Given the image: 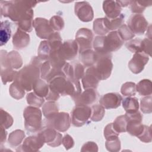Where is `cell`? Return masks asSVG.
<instances>
[{
	"mask_svg": "<svg viewBox=\"0 0 152 152\" xmlns=\"http://www.w3.org/2000/svg\"><path fill=\"white\" fill-rule=\"evenodd\" d=\"M60 97V94L54 93L50 90L49 91L48 95L46 96V99L49 101H56Z\"/></svg>",
	"mask_w": 152,
	"mask_h": 152,
	"instance_id": "obj_56",
	"label": "cell"
},
{
	"mask_svg": "<svg viewBox=\"0 0 152 152\" xmlns=\"http://www.w3.org/2000/svg\"><path fill=\"white\" fill-rule=\"evenodd\" d=\"M148 22L141 14L131 15L128 21V27L134 33L138 35L143 34L148 28Z\"/></svg>",
	"mask_w": 152,
	"mask_h": 152,
	"instance_id": "obj_11",
	"label": "cell"
},
{
	"mask_svg": "<svg viewBox=\"0 0 152 152\" xmlns=\"http://www.w3.org/2000/svg\"><path fill=\"white\" fill-rule=\"evenodd\" d=\"M93 31L96 34L99 36H105L109 32V30L104 25L103 18H96L94 21Z\"/></svg>",
	"mask_w": 152,
	"mask_h": 152,
	"instance_id": "obj_40",
	"label": "cell"
},
{
	"mask_svg": "<svg viewBox=\"0 0 152 152\" xmlns=\"http://www.w3.org/2000/svg\"><path fill=\"white\" fill-rule=\"evenodd\" d=\"M103 10L106 14V17L109 19H113L120 15L122 8L116 1L108 0L103 1Z\"/></svg>",
	"mask_w": 152,
	"mask_h": 152,
	"instance_id": "obj_23",
	"label": "cell"
},
{
	"mask_svg": "<svg viewBox=\"0 0 152 152\" xmlns=\"http://www.w3.org/2000/svg\"><path fill=\"white\" fill-rule=\"evenodd\" d=\"M48 42L51 48V52L59 50L62 45V39L58 32H53L48 39Z\"/></svg>",
	"mask_w": 152,
	"mask_h": 152,
	"instance_id": "obj_39",
	"label": "cell"
},
{
	"mask_svg": "<svg viewBox=\"0 0 152 152\" xmlns=\"http://www.w3.org/2000/svg\"><path fill=\"white\" fill-rule=\"evenodd\" d=\"M33 89V92L37 96L42 97H46L49 93V87L48 83L43 80L39 78L34 83Z\"/></svg>",
	"mask_w": 152,
	"mask_h": 152,
	"instance_id": "obj_29",
	"label": "cell"
},
{
	"mask_svg": "<svg viewBox=\"0 0 152 152\" xmlns=\"http://www.w3.org/2000/svg\"><path fill=\"white\" fill-rule=\"evenodd\" d=\"M7 132L5 131V129L1 126V138H0V141H1V144L2 145L4 142H5L6 141V138H7Z\"/></svg>",
	"mask_w": 152,
	"mask_h": 152,
	"instance_id": "obj_57",
	"label": "cell"
},
{
	"mask_svg": "<svg viewBox=\"0 0 152 152\" xmlns=\"http://www.w3.org/2000/svg\"><path fill=\"white\" fill-rule=\"evenodd\" d=\"M62 144L66 150H69L73 147L74 145V141L72 137L68 134H66L62 140Z\"/></svg>",
	"mask_w": 152,
	"mask_h": 152,
	"instance_id": "obj_55",
	"label": "cell"
},
{
	"mask_svg": "<svg viewBox=\"0 0 152 152\" xmlns=\"http://www.w3.org/2000/svg\"><path fill=\"white\" fill-rule=\"evenodd\" d=\"M23 65V59L21 55L16 51L7 53L6 50H1V69L12 68L18 69Z\"/></svg>",
	"mask_w": 152,
	"mask_h": 152,
	"instance_id": "obj_7",
	"label": "cell"
},
{
	"mask_svg": "<svg viewBox=\"0 0 152 152\" xmlns=\"http://www.w3.org/2000/svg\"><path fill=\"white\" fill-rule=\"evenodd\" d=\"M26 99L28 104L37 107H41L45 102L43 97L37 96L34 92L28 93L26 96Z\"/></svg>",
	"mask_w": 152,
	"mask_h": 152,
	"instance_id": "obj_43",
	"label": "cell"
},
{
	"mask_svg": "<svg viewBox=\"0 0 152 152\" xmlns=\"http://www.w3.org/2000/svg\"><path fill=\"white\" fill-rule=\"evenodd\" d=\"M33 10H29L18 22V28L26 32L32 31L33 27Z\"/></svg>",
	"mask_w": 152,
	"mask_h": 152,
	"instance_id": "obj_26",
	"label": "cell"
},
{
	"mask_svg": "<svg viewBox=\"0 0 152 152\" xmlns=\"http://www.w3.org/2000/svg\"><path fill=\"white\" fill-rule=\"evenodd\" d=\"M136 84L133 82H126L122 84L121 92L125 96H132L136 94Z\"/></svg>",
	"mask_w": 152,
	"mask_h": 152,
	"instance_id": "obj_44",
	"label": "cell"
},
{
	"mask_svg": "<svg viewBox=\"0 0 152 152\" xmlns=\"http://www.w3.org/2000/svg\"><path fill=\"white\" fill-rule=\"evenodd\" d=\"M151 90V82L150 80H142L136 85V91L141 96H150Z\"/></svg>",
	"mask_w": 152,
	"mask_h": 152,
	"instance_id": "obj_33",
	"label": "cell"
},
{
	"mask_svg": "<svg viewBox=\"0 0 152 152\" xmlns=\"http://www.w3.org/2000/svg\"><path fill=\"white\" fill-rule=\"evenodd\" d=\"M151 1H131L130 8L132 12L135 14H141L145 9L147 7L151 5Z\"/></svg>",
	"mask_w": 152,
	"mask_h": 152,
	"instance_id": "obj_36",
	"label": "cell"
},
{
	"mask_svg": "<svg viewBox=\"0 0 152 152\" xmlns=\"http://www.w3.org/2000/svg\"><path fill=\"white\" fill-rule=\"evenodd\" d=\"M17 72L14 69L7 68L1 69V80L4 84H6L8 82H11L14 80Z\"/></svg>",
	"mask_w": 152,
	"mask_h": 152,
	"instance_id": "obj_42",
	"label": "cell"
},
{
	"mask_svg": "<svg viewBox=\"0 0 152 152\" xmlns=\"http://www.w3.org/2000/svg\"><path fill=\"white\" fill-rule=\"evenodd\" d=\"M51 50V48L48 40L42 41L40 42L39 46L38 56L44 61H47L49 58Z\"/></svg>",
	"mask_w": 152,
	"mask_h": 152,
	"instance_id": "obj_35",
	"label": "cell"
},
{
	"mask_svg": "<svg viewBox=\"0 0 152 152\" xmlns=\"http://www.w3.org/2000/svg\"><path fill=\"white\" fill-rule=\"evenodd\" d=\"M78 51V46L74 40H68L62 43L58 50L59 56L64 61H70L75 58Z\"/></svg>",
	"mask_w": 152,
	"mask_h": 152,
	"instance_id": "obj_13",
	"label": "cell"
},
{
	"mask_svg": "<svg viewBox=\"0 0 152 152\" xmlns=\"http://www.w3.org/2000/svg\"><path fill=\"white\" fill-rule=\"evenodd\" d=\"M81 151H98V146L93 141H88L85 143L81 149Z\"/></svg>",
	"mask_w": 152,
	"mask_h": 152,
	"instance_id": "obj_53",
	"label": "cell"
},
{
	"mask_svg": "<svg viewBox=\"0 0 152 152\" xmlns=\"http://www.w3.org/2000/svg\"><path fill=\"white\" fill-rule=\"evenodd\" d=\"M125 15L124 14H121L119 16L113 19H109L107 17L103 18V21L106 27L110 31H115L116 29L119 28L124 23Z\"/></svg>",
	"mask_w": 152,
	"mask_h": 152,
	"instance_id": "obj_30",
	"label": "cell"
},
{
	"mask_svg": "<svg viewBox=\"0 0 152 152\" xmlns=\"http://www.w3.org/2000/svg\"><path fill=\"white\" fill-rule=\"evenodd\" d=\"M105 146L107 150L111 152H117L121 149V141L118 137L110 140H106Z\"/></svg>",
	"mask_w": 152,
	"mask_h": 152,
	"instance_id": "obj_49",
	"label": "cell"
},
{
	"mask_svg": "<svg viewBox=\"0 0 152 152\" xmlns=\"http://www.w3.org/2000/svg\"><path fill=\"white\" fill-rule=\"evenodd\" d=\"M97 95L98 93L95 89L87 88L72 99L76 105L88 106V104H92L96 101Z\"/></svg>",
	"mask_w": 152,
	"mask_h": 152,
	"instance_id": "obj_19",
	"label": "cell"
},
{
	"mask_svg": "<svg viewBox=\"0 0 152 152\" xmlns=\"http://www.w3.org/2000/svg\"><path fill=\"white\" fill-rule=\"evenodd\" d=\"M43 114L46 118H49L59 112V107L54 101H49L42 106Z\"/></svg>",
	"mask_w": 152,
	"mask_h": 152,
	"instance_id": "obj_34",
	"label": "cell"
},
{
	"mask_svg": "<svg viewBox=\"0 0 152 152\" xmlns=\"http://www.w3.org/2000/svg\"><path fill=\"white\" fill-rule=\"evenodd\" d=\"M142 39H135L125 43L126 48L131 52H142Z\"/></svg>",
	"mask_w": 152,
	"mask_h": 152,
	"instance_id": "obj_45",
	"label": "cell"
},
{
	"mask_svg": "<svg viewBox=\"0 0 152 152\" xmlns=\"http://www.w3.org/2000/svg\"><path fill=\"white\" fill-rule=\"evenodd\" d=\"M91 115L90 119L92 121L99 122L101 121L104 116V108L99 104H94L91 106Z\"/></svg>",
	"mask_w": 152,
	"mask_h": 152,
	"instance_id": "obj_37",
	"label": "cell"
},
{
	"mask_svg": "<svg viewBox=\"0 0 152 152\" xmlns=\"http://www.w3.org/2000/svg\"><path fill=\"white\" fill-rule=\"evenodd\" d=\"M122 106L126 113L137 112L139 109L138 99L131 96L126 97L122 100Z\"/></svg>",
	"mask_w": 152,
	"mask_h": 152,
	"instance_id": "obj_31",
	"label": "cell"
},
{
	"mask_svg": "<svg viewBox=\"0 0 152 152\" xmlns=\"http://www.w3.org/2000/svg\"><path fill=\"white\" fill-rule=\"evenodd\" d=\"M112 124L113 128L119 134L126 132L127 120L125 115L118 116Z\"/></svg>",
	"mask_w": 152,
	"mask_h": 152,
	"instance_id": "obj_41",
	"label": "cell"
},
{
	"mask_svg": "<svg viewBox=\"0 0 152 152\" xmlns=\"http://www.w3.org/2000/svg\"><path fill=\"white\" fill-rule=\"evenodd\" d=\"M13 118L7 112L1 109V126L8 129L13 124Z\"/></svg>",
	"mask_w": 152,
	"mask_h": 152,
	"instance_id": "obj_47",
	"label": "cell"
},
{
	"mask_svg": "<svg viewBox=\"0 0 152 152\" xmlns=\"http://www.w3.org/2000/svg\"><path fill=\"white\" fill-rule=\"evenodd\" d=\"M117 31L124 41L131 40L135 36V34L130 30L128 26L125 24L122 25Z\"/></svg>",
	"mask_w": 152,
	"mask_h": 152,
	"instance_id": "obj_46",
	"label": "cell"
},
{
	"mask_svg": "<svg viewBox=\"0 0 152 152\" xmlns=\"http://www.w3.org/2000/svg\"><path fill=\"white\" fill-rule=\"evenodd\" d=\"M49 87V90L65 96V91L66 86V77L65 75H58L52 78L48 82Z\"/></svg>",
	"mask_w": 152,
	"mask_h": 152,
	"instance_id": "obj_22",
	"label": "cell"
},
{
	"mask_svg": "<svg viewBox=\"0 0 152 152\" xmlns=\"http://www.w3.org/2000/svg\"><path fill=\"white\" fill-rule=\"evenodd\" d=\"M148 60V55L145 53L142 52L134 53L132 58L128 63L129 69L134 74H139L144 69Z\"/></svg>",
	"mask_w": 152,
	"mask_h": 152,
	"instance_id": "obj_16",
	"label": "cell"
},
{
	"mask_svg": "<svg viewBox=\"0 0 152 152\" xmlns=\"http://www.w3.org/2000/svg\"><path fill=\"white\" fill-rule=\"evenodd\" d=\"M25 137L24 132L20 129H16L11 132L8 137V143L11 147H17L20 145Z\"/></svg>",
	"mask_w": 152,
	"mask_h": 152,
	"instance_id": "obj_32",
	"label": "cell"
},
{
	"mask_svg": "<svg viewBox=\"0 0 152 152\" xmlns=\"http://www.w3.org/2000/svg\"><path fill=\"white\" fill-rule=\"evenodd\" d=\"M93 34L87 28H80L75 34V42L78 46L80 53L87 49H91Z\"/></svg>",
	"mask_w": 152,
	"mask_h": 152,
	"instance_id": "obj_9",
	"label": "cell"
},
{
	"mask_svg": "<svg viewBox=\"0 0 152 152\" xmlns=\"http://www.w3.org/2000/svg\"><path fill=\"white\" fill-rule=\"evenodd\" d=\"M124 41L121 39L117 31H112L105 36H96L93 41V46L99 55H109L111 52L119 50Z\"/></svg>",
	"mask_w": 152,
	"mask_h": 152,
	"instance_id": "obj_3",
	"label": "cell"
},
{
	"mask_svg": "<svg viewBox=\"0 0 152 152\" xmlns=\"http://www.w3.org/2000/svg\"><path fill=\"white\" fill-rule=\"evenodd\" d=\"M91 115L90 107L86 105H76L71 113V123L76 127L82 126L87 122Z\"/></svg>",
	"mask_w": 152,
	"mask_h": 152,
	"instance_id": "obj_8",
	"label": "cell"
},
{
	"mask_svg": "<svg viewBox=\"0 0 152 152\" xmlns=\"http://www.w3.org/2000/svg\"><path fill=\"white\" fill-rule=\"evenodd\" d=\"M121 7H125L130 4L131 1H116Z\"/></svg>",
	"mask_w": 152,
	"mask_h": 152,
	"instance_id": "obj_58",
	"label": "cell"
},
{
	"mask_svg": "<svg viewBox=\"0 0 152 152\" xmlns=\"http://www.w3.org/2000/svg\"><path fill=\"white\" fill-rule=\"evenodd\" d=\"M11 23L8 20L2 21L1 23L0 31V45L3 46L5 45L11 37Z\"/></svg>",
	"mask_w": 152,
	"mask_h": 152,
	"instance_id": "obj_28",
	"label": "cell"
},
{
	"mask_svg": "<svg viewBox=\"0 0 152 152\" xmlns=\"http://www.w3.org/2000/svg\"><path fill=\"white\" fill-rule=\"evenodd\" d=\"M24 126L30 132H36L42 128V113L39 107L29 106L25 108L23 112Z\"/></svg>",
	"mask_w": 152,
	"mask_h": 152,
	"instance_id": "obj_4",
	"label": "cell"
},
{
	"mask_svg": "<svg viewBox=\"0 0 152 152\" xmlns=\"http://www.w3.org/2000/svg\"><path fill=\"white\" fill-rule=\"evenodd\" d=\"M42 64V61L38 56H34L31 59L30 64L17 72L14 81L25 90L31 91L35 81L40 78V66Z\"/></svg>",
	"mask_w": 152,
	"mask_h": 152,
	"instance_id": "obj_1",
	"label": "cell"
},
{
	"mask_svg": "<svg viewBox=\"0 0 152 152\" xmlns=\"http://www.w3.org/2000/svg\"><path fill=\"white\" fill-rule=\"evenodd\" d=\"M42 138L45 143L52 147L59 146L62 144V135L52 128L45 126L42 128L38 133Z\"/></svg>",
	"mask_w": 152,
	"mask_h": 152,
	"instance_id": "obj_10",
	"label": "cell"
},
{
	"mask_svg": "<svg viewBox=\"0 0 152 152\" xmlns=\"http://www.w3.org/2000/svg\"><path fill=\"white\" fill-rule=\"evenodd\" d=\"M80 58L85 66H91L94 65L97 58V55L95 51L87 49L80 53Z\"/></svg>",
	"mask_w": 152,
	"mask_h": 152,
	"instance_id": "obj_27",
	"label": "cell"
},
{
	"mask_svg": "<svg viewBox=\"0 0 152 152\" xmlns=\"http://www.w3.org/2000/svg\"><path fill=\"white\" fill-rule=\"evenodd\" d=\"M122 97L118 93H109L103 95L100 100V104L106 109L118 108L121 103Z\"/></svg>",
	"mask_w": 152,
	"mask_h": 152,
	"instance_id": "obj_18",
	"label": "cell"
},
{
	"mask_svg": "<svg viewBox=\"0 0 152 152\" xmlns=\"http://www.w3.org/2000/svg\"><path fill=\"white\" fill-rule=\"evenodd\" d=\"M30 43V36L26 31L18 28L12 36V45L17 49L26 48Z\"/></svg>",
	"mask_w": 152,
	"mask_h": 152,
	"instance_id": "obj_24",
	"label": "cell"
},
{
	"mask_svg": "<svg viewBox=\"0 0 152 152\" xmlns=\"http://www.w3.org/2000/svg\"><path fill=\"white\" fill-rule=\"evenodd\" d=\"M74 12L77 17L83 22L91 21L94 17L93 8L87 1L75 2Z\"/></svg>",
	"mask_w": 152,
	"mask_h": 152,
	"instance_id": "obj_12",
	"label": "cell"
},
{
	"mask_svg": "<svg viewBox=\"0 0 152 152\" xmlns=\"http://www.w3.org/2000/svg\"><path fill=\"white\" fill-rule=\"evenodd\" d=\"M151 40L145 38L142 40V52L145 53L148 56H151Z\"/></svg>",
	"mask_w": 152,
	"mask_h": 152,
	"instance_id": "obj_54",
	"label": "cell"
},
{
	"mask_svg": "<svg viewBox=\"0 0 152 152\" xmlns=\"http://www.w3.org/2000/svg\"><path fill=\"white\" fill-rule=\"evenodd\" d=\"M58 75H65L62 71V69L53 66L48 60L43 62L40 66L41 78L45 80L47 82H48L52 78Z\"/></svg>",
	"mask_w": 152,
	"mask_h": 152,
	"instance_id": "obj_20",
	"label": "cell"
},
{
	"mask_svg": "<svg viewBox=\"0 0 152 152\" xmlns=\"http://www.w3.org/2000/svg\"><path fill=\"white\" fill-rule=\"evenodd\" d=\"M151 126H148L145 125L144 130L141 133L140 135H139L137 138L140 139V140L144 142H150L151 141Z\"/></svg>",
	"mask_w": 152,
	"mask_h": 152,
	"instance_id": "obj_52",
	"label": "cell"
},
{
	"mask_svg": "<svg viewBox=\"0 0 152 152\" xmlns=\"http://www.w3.org/2000/svg\"><path fill=\"white\" fill-rule=\"evenodd\" d=\"M62 71L66 78L80 80L84 75V67L79 63H67L66 62L62 68Z\"/></svg>",
	"mask_w": 152,
	"mask_h": 152,
	"instance_id": "obj_17",
	"label": "cell"
},
{
	"mask_svg": "<svg viewBox=\"0 0 152 152\" xmlns=\"http://www.w3.org/2000/svg\"><path fill=\"white\" fill-rule=\"evenodd\" d=\"M45 142L40 135L37 134L36 135L29 136L24 140L22 145L17 148V151H38L44 145Z\"/></svg>",
	"mask_w": 152,
	"mask_h": 152,
	"instance_id": "obj_14",
	"label": "cell"
},
{
	"mask_svg": "<svg viewBox=\"0 0 152 152\" xmlns=\"http://www.w3.org/2000/svg\"><path fill=\"white\" fill-rule=\"evenodd\" d=\"M99 81L100 79L96 73L93 66L87 68L82 78L83 88L85 90L87 88L96 89L99 85Z\"/></svg>",
	"mask_w": 152,
	"mask_h": 152,
	"instance_id": "obj_21",
	"label": "cell"
},
{
	"mask_svg": "<svg viewBox=\"0 0 152 152\" xmlns=\"http://www.w3.org/2000/svg\"><path fill=\"white\" fill-rule=\"evenodd\" d=\"M119 133L117 132L113 127L112 123L107 124L104 129V136L106 140L115 139L118 137Z\"/></svg>",
	"mask_w": 152,
	"mask_h": 152,
	"instance_id": "obj_50",
	"label": "cell"
},
{
	"mask_svg": "<svg viewBox=\"0 0 152 152\" xmlns=\"http://www.w3.org/2000/svg\"><path fill=\"white\" fill-rule=\"evenodd\" d=\"M25 90L21 87L18 83L14 82L9 88V93L12 97L16 100L22 99L25 94Z\"/></svg>",
	"mask_w": 152,
	"mask_h": 152,
	"instance_id": "obj_38",
	"label": "cell"
},
{
	"mask_svg": "<svg viewBox=\"0 0 152 152\" xmlns=\"http://www.w3.org/2000/svg\"><path fill=\"white\" fill-rule=\"evenodd\" d=\"M49 24L53 30L60 31L64 27V21L59 15H54L50 18Z\"/></svg>",
	"mask_w": 152,
	"mask_h": 152,
	"instance_id": "obj_48",
	"label": "cell"
},
{
	"mask_svg": "<svg viewBox=\"0 0 152 152\" xmlns=\"http://www.w3.org/2000/svg\"><path fill=\"white\" fill-rule=\"evenodd\" d=\"M93 66L100 80H106L110 76L113 69L112 55L103 56L97 55L96 62Z\"/></svg>",
	"mask_w": 152,
	"mask_h": 152,
	"instance_id": "obj_6",
	"label": "cell"
},
{
	"mask_svg": "<svg viewBox=\"0 0 152 152\" xmlns=\"http://www.w3.org/2000/svg\"><path fill=\"white\" fill-rule=\"evenodd\" d=\"M44 122L46 126L52 128L59 132H65L70 126L71 119L69 113L62 112L46 118Z\"/></svg>",
	"mask_w": 152,
	"mask_h": 152,
	"instance_id": "obj_5",
	"label": "cell"
},
{
	"mask_svg": "<svg viewBox=\"0 0 152 152\" xmlns=\"http://www.w3.org/2000/svg\"><path fill=\"white\" fill-rule=\"evenodd\" d=\"M141 110L144 113H151V96L145 97L141 99Z\"/></svg>",
	"mask_w": 152,
	"mask_h": 152,
	"instance_id": "obj_51",
	"label": "cell"
},
{
	"mask_svg": "<svg viewBox=\"0 0 152 152\" xmlns=\"http://www.w3.org/2000/svg\"><path fill=\"white\" fill-rule=\"evenodd\" d=\"M33 27L37 36L42 39H48L53 33L49 21L44 18H36L33 21Z\"/></svg>",
	"mask_w": 152,
	"mask_h": 152,
	"instance_id": "obj_15",
	"label": "cell"
},
{
	"mask_svg": "<svg viewBox=\"0 0 152 152\" xmlns=\"http://www.w3.org/2000/svg\"><path fill=\"white\" fill-rule=\"evenodd\" d=\"M81 93V87L79 80L66 78V86L65 96L69 95L72 98L78 96Z\"/></svg>",
	"mask_w": 152,
	"mask_h": 152,
	"instance_id": "obj_25",
	"label": "cell"
},
{
	"mask_svg": "<svg viewBox=\"0 0 152 152\" xmlns=\"http://www.w3.org/2000/svg\"><path fill=\"white\" fill-rule=\"evenodd\" d=\"M37 3V1H2L1 14L4 17L10 18L12 21L18 23Z\"/></svg>",
	"mask_w": 152,
	"mask_h": 152,
	"instance_id": "obj_2",
	"label": "cell"
}]
</instances>
